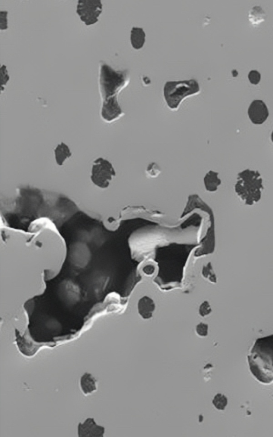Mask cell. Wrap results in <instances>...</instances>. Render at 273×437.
<instances>
[{
	"instance_id": "obj_1",
	"label": "cell",
	"mask_w": 273,
	"mask_h": 437,
	"mask_svg": "<svg viewBox=\"0 0 273 437\" xmlns=\"http://www.w3.org/2000/svg\"><path fill=\"white\" fill-rule=\"evenodd\" d=\"M5 235L1 246V308L22 309L43 292L46 280L60 273L65 246L60 234L48 228Z\"/></svg>"
},
{
	"instance_id": "obj_2",
	"label": "cell",
	"mask_w": 273,
	"mask_h": 437,
	"mask_svg": "<svg viewBox=\"0 0 273 437\" xmlns=\"http://www.w3.org/2000/svg\"><path fill=\"white\" fill-rule=\"evenodd\" d=\"M264 190L262 176L258 170L247 169L238 174L234 190L245 205L252 206L258 203Z\"/></svg>"
},
{
	"instance_id": "obj_3",
	"label": "cell",
	"mask_w": 273,
	"mask_h": 437,
	"mask_svg": "<svg viewBox=\"0 0 273 437\" xmlns=\"http://www.w3.org/2000/svg\"><path fill=\"white\" fill-rule=\"evenodd\" d=\"M128 82L126 71H116L106 64H102L100 69V91L102 99L118 95Z\"/></svg>"
},
{
	"instance_id": "obj_4",
	"label": "cell",
	"mask_w": 273,
	"mask_h": 437,
	"mask_svg": "<svg viewBox=\"0 0 273 437\" xmlns=\"http://www.w3.org/2000/svg\"><path fill=\"white\" fill-rule=\"evenodd\" d=\"M200 92V87L196 80L168 81L166 84L164 94L166 101L172 110L177 109L186 97Z\"/></svg>"
},
{
	"instance_id": "obj_5",
	"label": "cell",
	"mask_w": 273,
	"mask_h": 437,
	"mask_svg": "<svg viewBox=\"0 0 273 437\" xmlns=\"http://www.w3.org/2000/svg\"><path fill=\"white\" fill-rule=\"evenodd\" d=\"M115 175L113 165L106 159L98 158L93 163L91 180L97 187L107 188Z\"/></svg>"
},
{
	"instance_id": "obj_6",
	"label": "cell",
	"mask_w": 273,
	"mask_h": 437,
	"mask_svg": "<svg viewBox=\"0 0 273 437\" xmlns=\"http://www.w3.org/2000/svg\"><path fill=\"white\" fill-rule=\"evenodd\" d=\"M102 11L101 1L80 0L78 2L77 13L80 16V20L87 26L94 25L97 23Z\"/></svg>"
},
{
	"instance_id": "obj_7",
	"label": "cell",
	"mask_w": 273,
	"mask_h": 437,
	"mask_svg": "<svg viewBox=\"0 0 273 437\" xmlns=\"http://www.w3.org/2000/svg\"><path fill=\"white\" fill-rule=\"evenodd\" d=\"M123 115V111L119 105L118 95L103 100L101 110L103 120L111 122L117 120Z\"/></svg>"
},
{
	"instance_id": "obj_8",
	"label": "cell",
	"mask_w": 273,
	"mask_h": 437,
	"mask_svg": "<svg viewBox=\"0 0 273 437\" xmlns=\"http://www.w3.org/2000/svg\"><path fill=\"white\" fill-rule=\"evenodd\" d=\"M250 120L255 125H262L269 116L268 109L262 100H255L252 102L248 111Z\"/></svg>"
},
{
	"instance_id": "obj_9",
	"label": "cell",
	"mask_w": 273,
	"mask_h": 437,
	"mask_svg": "<svg viewBox=\"0 0 273 437\" xmlns=\"http://www.w3.org/2000/svg\"><path fill=\"white\" fill-rule=\"evenodd\" d=\"M104 433V428L98 426L94 418H89L83 424H79V437H103Z\"/></svg>"
},
{
	"instance_id": "obj_10",
	"label": "cell",
	"mask_w": 273,
	"mask_h": 437,
	"mask_svg": "<svg viewBox=\"0 0 273 437\" xmlns=\"http://www.w3.org/2000/svg\"><path fill=\"white\" fill-rule=\"evenodd\" d=\"M155 308L153 300L149 297H144L139 300L138 312L144 320H148L152 317Z\"/></svg>"
},
{
	"instance_id": "obj_11",
	"label": "cell",
	"mask_w": 273,
	"mask_h": 437,
	"mask_svg": "<svg viewBox=\"0 0 273 437\" xmlns=\"http://www.w3.org/2000/svg\"><path fill=\"white\" fill-rule=\"evenodd\" d=\"M219 173L213 170H210L206 174L203 183L206 190L209 192H215L218 187L222 184V180L219 178Z\"/></svg>"
},
{
	"instance_id": "obj_12",
	"label": "cell",
	"mask_w": 273,
	"mask_h": 437,
	"mask_svg": "<svg viewBox=\"0 0 273 437\" xmlns=\"http://www.w3.org/2000/svg\"><path fill=\"white\" fill-rule=\"evenodd\" d=\"M146 38V34L142 28L133 27L131 32V43L133 48L138 50L143 48Z\"/></svg>"
},
{
	"instance_id": "obj_13",
	"label": "cell",
	"mask_w": 273,
	"mask_h": 437,
	"mask_svg": "<svg viewBox=\"0 0 273 437\" xmlns=\"http://www.w3.org/2000/svg\"><path fill=\"white\" fill-rule=\"evenodd\" d=\"M56 163L62 166L67 159L72 156V153L68 146L63 143L58 145L54 151Z\"/></svg>"
},
{
	"instance_id": "obj_14",
	"label": "cell",
	"mask_w": 273,
	"mask_h": 437,
	"mask_svg": "<svg viewBox=\"0 0 273 437\" xmlns=\"http://www.w3.org/2000/svg\"><path fill=\"white\" fill-rule=\"evenodd\" d=\"M96 380L89 373H85L81 377L80 385L84 394L91 393L96 390Z\"/></svg>"
},
{
	"instance_id": "obj_15",
	"label": "cell",
	"mask_w": 273,
	"mask_h": 437,
	"mask_svg": "<svg viewBox=\"0 0 273 437\" xmlns=\"http://www.w3.org/2000/svg\"><path fill=\"white\" fill-rule=\"evenodd\" d=\"M212 404L216 409L223 411L228 405V398L224 394L218 393L214 397Z\"/></svg>"
},
{
	"instance_id": "obj_16",
	"label": "cell",
	"mask_w": 273,
	"mask_h": 437,
	"mask_svg": "<svg viewBox=\"0 0 273 437\" xmlns=\"http://www.w3.org/2000/svg\"><path fill=\"white\" fill-rule=\"evenodd\" d=\"M146 173L150 178H156L161 174V169L158 163L155 162H151L147 167Z\"/></svg>"
},
{
	"instance_id": "obj_17",
	"label": "cell",
	"mask_w": 273,
	"mask_h": 437,
	"mask_svg": "<svg viewBox=\"0 0 273 437\" xmlns=\"http://www.w3.org/2000/svg\"><path fill=\"white\" fill-rule=\"evenodd\" d=\"M196 332L197 335L201 337H206L208 334V324L201 322L197 324L196 328Z\"/></svg>"
},
{
	"instance_id": "obj_18",
	"label": "cell",
	"mask_w": 273,
	"mask_h": 437,
	"mask_svg": "<svg viewBox=\"0 0 273 437\" xmlns=\"http://www.w3.org/2000/svg\"><path fill=\"white\" fill-rule=\"evenodd\" d=\"M211 311V309L210 308V305L209 304V303L205 301V302H203L200 307L199 313L200 315L202 317H205L209 314H210V313Z\"/></svg>"
},
{
	"instance_id": "obj_19",
	"label": "cell",
	"mask_w": 273,
	"mask_h": 437,
	"mask_svg": "<svg viewBox=\"0 0 273 437\" xmlns=\"http://www.w3.org/2000/svg\"><path fill=\"white\" fill-rule=\"evenodd\" d=\"M248 77L251 83L254 85L258 84L260 80V74L256 70H252L250 72Z\"/></svg>"
},
{
	"instance_id": "obj_20",
	"label": "cell",
	"mask_w": 273,
	"mask_h": 437,
	"mask_svg": "<svg viewBox=\"0 0 273 437\" xmlns=\"http://www.w3.org/2000/svg\"><path fill=\"white\" fill-rule=\"evenodd\" d=\"M1 89L3 86L7 85L8 81L9 80V76L8 74V70L6 67L2 66L1 68Z\"/></svg>"
},
{
	"instance_id": "obj_21",
	"label": "cell",
	"mask_w": 273,
	"mask_h": 437,
	"mask_svg": "<svg viewBox=\"0 0 273 437\" xmlns=\"http://www.w3.org/2000/svg\"><path fill=\"white\" fill-rule=\"evenodd\" d=\"M7 11H1L0 15H1V30H5L8 28L7 23Z\"/></svg>"
},
{
	"instance_id": "obj_22",
	"label": "cell",
	"mask_w": 273,
	"mask_h": 437,
	"mask_svg": "<svg viewBox=\"0 0 273 437\" xmlns=\"http://www.w3.org/2000/svg\"><path fill=\"white\" fill-rule=\"evenodd\" d=\"M143 271L145 274L148 275H152L154 273L155 268L152 265H148L145 267Z\"/></svg>"
}]
</instances>
